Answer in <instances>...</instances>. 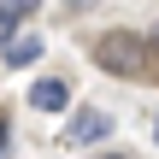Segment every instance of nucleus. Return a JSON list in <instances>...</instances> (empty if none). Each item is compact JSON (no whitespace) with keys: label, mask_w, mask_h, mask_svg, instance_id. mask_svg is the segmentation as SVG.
Instances as JSON below:
<instances>
[{"label":"nucleus","mask_w":159,"mask_h":159,"mask_svg":"<svg viewBox=\"0 0 159 159\" xmlns=\"http://www.w3.org/2000/svg\"><path fill=\"white\" fill-rule=\"evenodd\" d=\"M94 65L106 71V77H124V83H153V53H148V41L136 35V30H106L100 41H94Z\"/></svg>","instance_id":"nucleus-1"},{"label":"nucleus","mask_w":159,"mask_h":159,"mask_svg":"<svg viewBox=\"0 0 159 159\" xmlns=\"http://www.w3.org/2000/svg\"><path fill=\"white\" fill-rule=\"evenodd\" d=\"M112 136V118L100 106H77V118L65 124V148H89V142H106Z\"/></svg>","instance_id":"nucleus-2"},{"label":"nucleus","mask_w":159,"mask_h":159,"mask_svg":"<svg viewBox=\"0 0 159 159\" xmlns=\"http://www.w3.org/2000/svg\"><path fill=\"white\" fill-rule=\"evenodd\" d=\"M30 106H35V112H65V106H71V77H41V83L30 89Z\"/></svg>","instance_id":"nucleus-3"},{"label":"nucleus","mask_w":159,"mask_h":159,"mask_svg":"<svg viewBox=\"0 0 159 159\" xmlns=\"http://www.w3.org/2000/svg\"><path fill=\"white\" fill-rule=\"evenodd\" d=\"M35 59H41V41H35V35H12V41H6V65H12V71H18V65H35Z\"/></svg>","instance_id":"nucleus-4"},{"label":"nucleus","mask_w":159,"mask_h":159,"mask_svg":"<svg viewBox=\"0 0 159 159\" xmlns=\"http://www.w3.org/2000/svg\"><path fill=\"white\" fill-rule=\"evenodd\" d=\"M35 6H41V0H0V18H12V24H18V18H30Z\"/></svg>","instance_id":"nucleus-5"},{"label":"nucleus","mask_w":159,"mask_h":159,"mask_svg":"<svg viewBox=\"0 0 159 159\" xmlns=\"http://www.w3.org/2000/svg\"><path fill=\"white\" fill-rule=\"evenodd\" d=\"M12 35H18V24H12V18H0V53H6V41H12Z\"/></svg>","instance_id":"nucleus-6"},{"label":"nucleus","mask_w":159,"mask_h":159,"mask_svg":"<svg viewBox=\"0 0 159 159\" xmlns=\"http://www.w3.org/2000/svg\"><path fill=\"white\" fill-rule=\"evenodd\" d=\"M148 41V53H153V65H159V24H153V35H142Z\"/></svg>","instance_id":"nucleus-7"},{"label":"nucleus","mask_w":159,"mask_h":159,"mask_svg":"<svg viewBox=\"0 0 159 159\" xmlns=\"http://www.w3.org/2000/svg\"><path fill=\"white\" fill-rule=\"evenodd\" d=\"M59 6H65V12H89L94 0H59Z\"/></svg>","instance_id":"nucleus-8"},{"label":"nucleus","mask_w":159,"mask_h":159,"mask_svg":"<svg viewBox=\"0 0 159 159\" xmlns=\"http://www.w3.org/2000/svg\"><path fill=\"white\" fill-rule=\"evenodd\" d=\"M6 136H12V124H6V112H0V153H6Z\"/></svg>","instance_id":"nucleus-9"},{"label":"nucleus","mask_w":159,"mask_h":159,"mask_svg":"<svg viewBox=\"0 0 159 159\" xmlns=\"http://www.w3.org/2000/svg\"><path fill=\"white\" fill-rule=\"evenodd\" d=\"M100 159H130V153H118V148H112V153H100Z\"/></svg>","instance_id":"nucleus-10"},{"label":"nucleus","mask_w":159,"mask_h":159,"mask_svg":"<svg viewBox=\"0 0 159 159\" xmlns=\"http://www.w3.org/2000/svg\"><path fill=\"white\" fill-rule=\"evenodd\" d=\"M153 148H159V118H153Z\"/></svg>","instance_id":"nucleus-11"}]
</instances>
